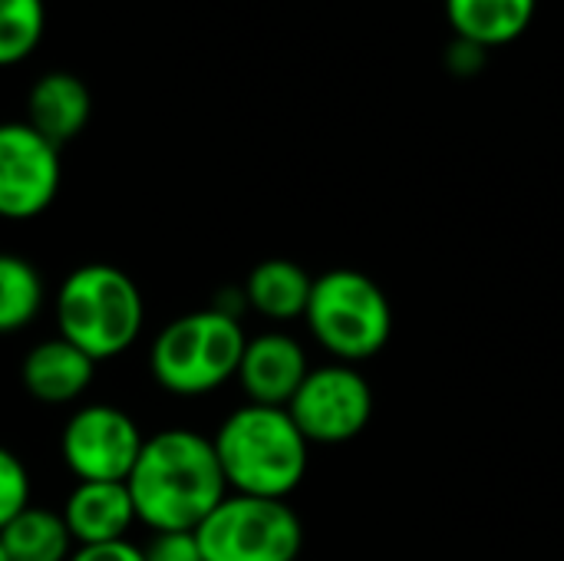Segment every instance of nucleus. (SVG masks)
I'll return each instance as SVG.
<instances>
[{
  "label": "nucleus",
  "instance_id": "obj_20",
  "mask_svg": "<svg viewBox=\"0 0 564 561\" xmlns=\"http://www.w3.org/2000/svg\"><path fill=\"white\" fill-rule=\"evenodd\" d=\"M142 552L145 561H205L195 532H155V539Z\"/></svg>",
  "mask_w": 564,
  "mask_h": 561
},
{
  "label": "nucleus",
  "instance_id": "obj_10",
  "mask_svg": "<svg viewBox=\"0 0 564 561\" xmlns=\"http://www.w3.org/2000/svg\"><path fill=\"white\" fill-rule=\"evenodd\" d=\"M307 374H311V367H307L304 347L291 334L264 331L258 337H248L235 377H238L248 403L288 407Z\"/></svg>",
  "mask_w": 564,
  "mask_h": 561
},
{
  "label": "nucleus",
  "instance_id": "obj_22",
  "mask_svg": "<svg viewBox=\"0 0 564 561\" xmlns=\"http://www.w3.org/2000/svg\"><path fill=\"white\" fill-rule=\"evenodd\" d=\"M482 60H486V50L482 46H476L469 40H459V36L453 40V46H449V69L453 73L469 76V73H476L482 66Z\"/></svg>",
  "mask_w": 564,
  "mask_h": 561
},
{
  "label": "nucleus",
  "instance_id": "obj_15",
  "mask_svg": "<svg viewBox=\"0 0 564 561\" xmlns=\"http://www.w3.org/2000/svg\"><path fill=\"white\" fill-rule=\"evenodd\" d=\"M314 278L291 258H268L258 261L245 281V301L254 314L271 321H294L304 317L311 301Z\"/></svg>",
  "mask_w": 564,
  "mask_h": 561
},
{
  "label": "nucleus",
  "instance_id": "obj_1",
  "mask_svg": "<svg viewBox=\"0 0 564 561\" xmlns=\"http://www.w3.org/2000/svg\"><path fill=\"white\" fill-rule=\"evenodd\" d=\"M126 489L152 532H195L228 496L212 440L182 427L145 436Z\"/></svg>",
  "mask_w": 564,
  "mask_h": 561
},
{
  "label": "nucleus",
  "instance_id": "obj_11",
  "mask_svg": "<svg viewBox=\"0 0 564 561\" xmlns=\"http://www.w3.org/2000/svg\"><path fill=\"white\" fill-rule=\"evenodd\" d=\"M93 377H96V360L86 357L69 341H63L59 334L33 344L20 364L23 390L46 407H63L79 400L89 390Z\"/></svg>",
  "mask_w": 564,
  "mask_h": 561
},
{
  "label": "nucleus",
  "instance_id": "obj_13",
  "mask_svg": "<svg viewBox=\"0 0 564 561\" xmlns=\"http://www.w3.org/2000/svg\"><path fill=\"white\" fill-rule=\"evenodd\" d=\"M59 516L73 536V546L122 542L135 522L126 483H76Z\"/></svg>",
  "mask_w": 564,
  "mask_h": 561
},
{
  "label": "nucleus",
  "instance_id": "obj_16",
  "mask_svg": "<svg viewBox=\"0 0 564 561\" xmlns=\"http://www.w3.org/2000/svg\"><path fill=\"white\" fill-rule=\"evenodd\" d=\"M0 549L10 561H69L73 536L59 513L26 506L0 529Z\"/></svg>",
  "mask_w": 564,
  "mask_h": 561
},
{
  "label": "nucleus",
  "instance_id": "obj_9",
  "mask_svg": "<svg viewBox=\"0 0 564 561\" xmlns=\"http://www.w3.org/2000/svg\"><path fill=\"white\" fill-rule=\"evenodd\" d=\"M59 149L26 122H0V218L30 222L59 192Z\"/></svg>",
  "mask_w": 564,
  "mask_h": 561
},
{
  "label": "nucleus",
  "instance_id": "obj_6",
  "mask_svg": "<svg viewBox=\"0 0 564 561\" xmlns=\"http://www.w3.org/2000/svg\"><path fill=\"white\" fill-rule=\"evenodd\" d=\"M205 561H297L304 526L288 499L225 496L195 529Z\"/></svg>",
  "mask_w": 564,
  "mask_h": 561
},
{
  "label": "nucleus",
  "instance_id": "obj_8",
  "mask_svg": "<svg viewBox=\"0 0 564 561\" xmlns=\"http://www.w3.org/2000/svg\"><path fill=\"white\" fill-rule=\"evenodd\" d=\"M145 436L139 423L109 403L79 407L59 436V453L76 483H126Z\"/></svg>",
  "mask_w": 564,
  "mask_h": 561
},
{
  "label": "nucleus",
  "instance_id": "obj_21",
  "mask_svg": "<svg viewBox=\"0 0 564 561\" xmlns=\"http://www.w3.org/2000/svg\"><path fill=\"white\" fill-rule=\"evenodd\" d=\"M69 561H145V552L132 546L129 539H122V542H102V546H76Z\"/></svg>",
  "mask_w": 564,
  "mask_h": 561
},
{
  "label": "nucleus",
  "instance_id": "obj_7",
  "mask_svg": "<svg viewBox=\"0 0 564 561\" xmlns=\"http://www.w3.org/2000/svg\"><path fill=\"white\" fill-rule=\"evenodd\" d=\"M307 443H347L360 436L373 413V390L350 364H327L304 377L284 407Z\"/></svg>",
  "mask_w": 564,
  "mask_h": 561
},
{
  "label": "nucleus",
  "instance_id": "obj_12",
  "mask_svg": "<svg viewBox=\"0 0 564 561\" xmlns=\"http://www.w3.org/2000/svg\"><path fill=\"white\" fill-rule=\"evenodd\" d=\"M89 116H93V96H89V86L76 73H66V69L43 73L26 93L23 122L33 132H40L46 142H53L56 149L76 139L86 129Z\"/></svg>",
  "mask_w": 564,
  "mask_h": 561
},
{
  "label": "nucleus",
  "instance_id": "obj_2",
  "mask_svg": "<svg viewBox=\"0 0 564 561\" xmlns=\"http://www.w3.org/2000/svg\"><path fill=\"white\" fill-rule=\"evenodd\" d=\"M212 446L225 486L238 496L288 499L304 483L311 443L284 407H238L221 420Z\"/></svg>",
  "mask_w": 564,
  "mask_h": 561
},
{
  "label": "nucleus",
  "instance_id": "obj_23",
  "mask_svg": "<svg viewBox=\"0 0 564 561\" xmlns=\"http://www.w3.org/2000/svg\"><path fill=\"white\" fill-rule=\"evenodd\" d=\"M0 561H10V559H7V555H3V549H0Z\"/></svg>",
  "mask_w": 564,
  "mask_h": 561
},
{
  "label": "nucleus",
  "instance_id": "obj_17",
  "mask_svg": "<svg viewBox=\"0 0 564 561\" xmlns=\"http://www.w3.org/2000/svg\"><path fill=\"white\" fill-rule=\"evenodd\" d=\"M43 278L33 261L20 255H0V334H17L43 311Z\"/></svg>",
  "mask_w": 564,
  "mask_h": 561
},
{
  "label": "nucleus",
  "instance_id": "obj_18",
  "mask_svg": "<svg viewBox=\"0 0 564 561\" xmlns=\"http://www.w3.org/2000/svg\"><path fill=\"white\" fill-rule=\"evenodd\" d=\"M43 0H0V66L23 63L43 40Z\"/></svg>",
  "mask_w": 564,
  "mask_h": 561
},
{
  "label": "nucleus",
  "instance_id": "obj_3",
  "mask_svg": "<svg viewBox=\"0 0 564 561\" xmlns=\"http://www.w3.org/2000/svg\"><path fill=\"white\" fill-rule=\"evenodd\" d=\"M145 324V301L132 274L116 265H79L56 291L59 337L79 347L86 357L112 360L126 354Z\"/></svg>",
  "mask_w": 564,
  "mask_h": 561
},
{
  "label": "nucleus",
  "instance_id": "obj_4",
  "mask_svg": "<svg viewBox=\"0 0 564 561\" xmlns=\"http://www.w3.org/2000/svg\"><path fill=\"white\" fill-rule=\"evenodd\" d=\"M245 344L241 321L202 308L169 321L155 334L149 347V374L175 397H205L238 374Z\"/></svg>",
  "mask_w": 564,
  "mask_h": 561
},
{
  "label": "nucleus",
  "instance_id": "obj_14",
  "mask_svg": "<svg viewBox=\"0 0 564 561\" xmlns=\"http://www.w3.org/2000/svg\"><path fill=\"white\" fill-rule=\"evenodd\" d=\"M535 7L539 0H446V17L459 40L492 50L519 40L532 23Z\"/></svg>",
  "mask_w": 564,
  "mask_h": 561
},
{
  "label": "nucleus",
  "instance_id": "obj_19",
  "mask_svg": "<svg viewBox=\"0 0 564 561\" xmlns=\"http://www.w3.org/2000/svg\"><path fill=\"white\" fill-rule=\"evenodd\" d=\"M30 506V473L23 460L0 446V529Z\"/></svg>",
  "mask_w": 564,
  "mask_h": 561
},
{
  "label": "nucleus",
  "instance_id": "obj_5",
  "mask_svg": "<svg viewBox=\"0 0 564 561\" xmlns=\"http://www.w3.org/2000/svg\"><path fill=\"white\" fill-rule=\"evenodd\" d=\"M304 321L314 341L340 364L377 357L393 334V308L383 288L354 268H334L314 278Z\"/></svg>",
  "mask_w": 564,
  "mask_h": 561
}]
</instances>
